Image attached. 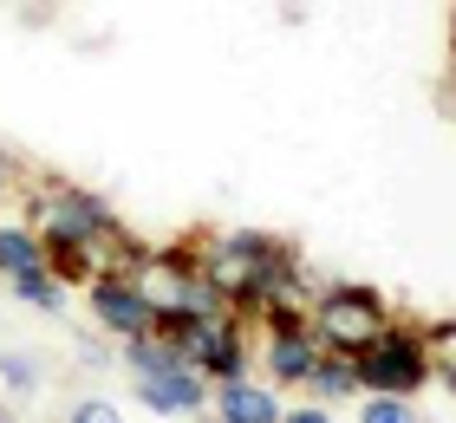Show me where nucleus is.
<instances>
[{
  "mask_svg": "<svg viewBox=\"0 0 456 423\" xmlns=\"http://www.w3.org/2000/svg\"><path fill=\"white\" fill-rule=\"evenodd\" d=\"M13 183H20V176H13V157H0V202L13 196Z\"/></svg>",
  "mask_w": 456,
  "mask_h": 423,
  "instance_id": "obj_16",
  "label": "nucleus"
},
{
  "mask_svg": "<svg viewBox=\"0 0 456 423\" xmlns=\"http://www.w3.org/2000/svg\"><path fill=\"white\" fill-rule=\"evenodd\" d=\"M13 293H20V300H33V306H46V313H59V306H66V287H59L53 281V273L46 267H33V273H13V281H7Z\"/></svg>",
  "mask_w": 456,
  "mask_h": 423,
  "instance_id": "obj_10",
  "label": "nucleus"
},
{
  "mask_svg": "<svg viewBox=\"0 0 456 423\" xmlns=\"http://www.w3.org/2000/svg\"><path fill=\"white\" fill-rule=\"evenodd\" d=\"M0 423H7V417H0Z\"/></svg>",
  "mask_w": 456,
  "mask_h": 423,
  "instance_id": "obj_17",
  "label": "nucleus"
},
{
  "mask_svg": "<svg viewBox=\"0 0 456 423\" xmlns=\"http://www.w3.org/2000/svg\"><path fill=\"white\" fill-rule=\"evenodd\" d=\"M320 352H326V346H320L306 326L274 332V346H267V371H274V385H306L314 365H320Z\"/></svg>",
  "mask_w": 456,
  "mask_h": 423,
  "instance_id": "obj_6",
  "label": "nucleus"
},
{
  "mask_svg": "<svg viewBox=\"0 0 456 423\" xmlns=\"http://www.w3.org/2000/svg\"><path fill=\"white\" fill-rule=\"evenodd\" d=\"M72 423H124V417H118L111 404H78V411H72Z\"/></svg>",
  "mask_w": 456,
  "mask_h": 423,
  "instance_id": "obj_14",
  "label": "nucleus"
},
{
  "mask_svg": "<svg viewBox=\"0 0 456 423\" xmlns=\"http://www.w3.org/2000/svg\"><path fill=\"white\" fill-rule=\"evenodd\" d=\"M216 417L222 423H281V397L267 385H248V378H228L216 391Z\"/></svg>",
  "mask_w": 456,
  "mask_h": 423,
  "instance_id": "obj_7",
  "label": "nucleus"
},
{
  "mask_svg": "<svg viewBox=\"0 0 456 423\" xmlns=\"http://www.w3.org/2000/svg\"><path fill=\"white\" fill-rule=\"evenodd\" d=\"M92 313L105 320L118 338H137V332H151V300L137 293L131 273H92Z\"/></svg>",
  "mask_w": 456,
  "mask_h": 423,
  "instance_id": "obj_4",
  "label": "nucleus"
},
{
  "mask_svg": "<svg viewBox=\"0 0 456 423\" xmlns=\"http://www.w3.org/2000/svg\"><path fill=\"white\" fill-rule=\"evenodd\" d=\"M33 267H46V248H39L33 228H0V273H33Z\"/></svg>",
  "mask_w": 456,
  "mask_h": 423,
  "instance_id": "obj_8",
  "label": "nucleus"
},
{
  "mask_svg": "<svg viewBox=\"0 0 456 423\" xmlns=\"http://www.w3.org/2000/svg\"><path fill=\"white\" fill-rule=\"evenodd\" d=\"M385 326H391V306H385V293H371V287H333L306 313V332H314L326 352H346V358L359 346H371Z\"/></svg>",
  "mask_w": 456,
  "mask_h": 423,
  "instance_id": "obj_2",
  "label": "nucleus"
},
{
  "mask_svg": "<svg viewBox=\"0 0 456 423\" xmlns=\"http://www.w3.org/2000/svg\"><path fill=\"white\" fill-rule=\"evenodd\" d=\"M281 423H333L320 404H300V411H281Z\"/></svg>",
  "mask_w": 456,
  "mask_h": 423,
  "instance_id": "obj_15",
  "label": "nucleus"
},
{
  "mask_svg": "<svg viewBox=\"0 0 456 423\" xmlns=\"http://www.w3.org/2000/svg\"><path fill=\"white\" fill-rule=\"evenodd\" d=\"M306 385H314L320 397H359V371H352L346 352H320V365H314Z\"/></svg>",
  "mask_w": 456,
  "mask_h": 423,
  "instance_id": "obj_9",
  "label": "nucleus"
},
{
  "mask_svg": "<svg viewBox=\"0 0 456 423\" xmlns=\"http://www.w3.org/2000/svg\"><path fill=\"white\" fill-rule=\"evenodd\" d=\"M39 241H66V248H92L98 261V241H118V222L98 196H78V189H59V196L39 208Z\"/></svg>",
  "mask_w": 456,
  "mask_h": 423,
  "instance_id": "obj_3",
  "label": "nucleus"
},
{
  "mask_svg": "<svg viewBox=\"0 0 456 423\" xmlns=\"http://www.w3.org/2000/svg\"><path fill=\"white\" fill-rule=\"evenodd\" d=\"M359 423H418V411H411V397H385V391H371V404Z\"/></svg>",
  "mask_w": 456,
  "mask_h": 423,
  "instance_id": "obj_12",
  "label": "nucleus"
},
{
  "mask_svg": "<svg viewBox=\"0 0 456 423\" xmlns=\"http://www.w3.org/2000/svg\"><path fill=\"white\" fill-rule=\"evenodd\" d=\"M137 404L170 411V417H190V411L202 404V371H190V365H170V371L137 378Z\"/></svg>",
  "mask_w": 456,
  "mask_h": 423,
  "instance_id": "obj_5",
  "label": "nucleus"
},
{
  "mask_svg": "<svg viewBox=\"0 0 456 423\" xmlns=\"http://www.w3.org/2000/svg\"><path fill=\"white\" fill-rule=\"evenodd\" d=\"M0 371H7V385H13V391H27V385H33V365H27V358H0Z\"/></svg>",
  "mask_w": 456,
  "mask_h": 423,
  "instance_id": "obj_13",
  "label": "nucleus"
},
{
  "mask_svg": "<svg viewBox=\"0 0 456 423\" xmlns=\"http://www.w3.org/2000/svg\"><path fill=\"white\" fill-rule=\"evenodd\" d=\"M424 352H430V378H450V391H456V326H430Z\"/></svg>",
  "mask_w": 456,
  "mask_h": 423,
  "instance_id": "obj_11",
  "label": "nucleus"
},
{
  "mask_svg": "<svg viewBox=\"0 0 456 423\" xmlns=\"http://www.w3.org/2000/svg\"><path fill=\"white\" fill-rule=\"evenodd\" d=\"M359 391H385V397H411L418 385H430V352L418 326H385L371 346L352 352Z\"/></svg>",
  "mask_w": 456,
  "mask_h": 423,
  "instance_id": "obj_1",
  "label": "nucleus"
}]
</instances>
